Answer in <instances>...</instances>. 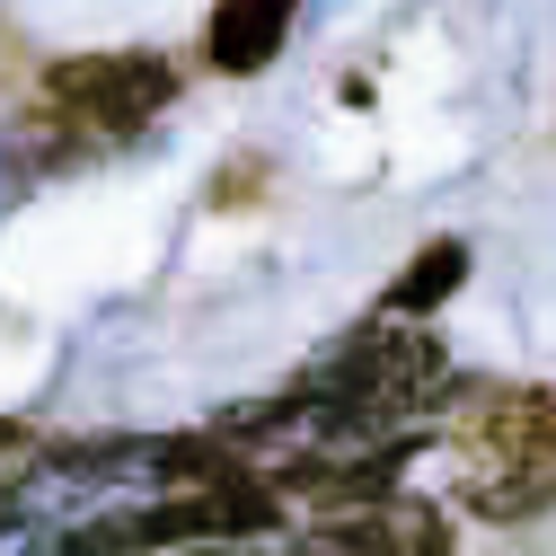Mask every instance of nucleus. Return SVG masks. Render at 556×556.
<instances>
[{
	"instance_id": "obj_2",
	"label": "nucleus",
	"mask_w": 556,
	"mask_h": 556,
	"mask_svg": "<svg viewBox=\"0 0 556 556\" xmlns=\"http://www.w3.org/2000/svg\"><path fill=\"white\" fill-rule=\"evenodd\" d=\"M477 442H485V459H504L495 477H477V513L485 521H513V513L556 504V389L485 397Z\"/></svg>"
},
{
	"instance_id": "obj_6",
	"label": "nucleus",
	"mask_w": 556,
	"mask_h": 556,
	"mask_svg": "<svg viewBox=\"0 0 556 556\" xmlns=\"http://www.w3.org/2000/svg\"><path fill=\"white\" fill-rule=\"evenodd\" d=\"M459 283H468V248H459V239H433V248L380 292V309H389V318H425V309H442Z\"/></svg>"
},
{
	"instance_id": "obj_1",
	"label": "nucleus",
	"mask_w": 556,
	"mask_h": 556,
	"mask_svg": "<svg viewBox=\"0 0 556 556\" xmlns=\"http://www.w3.org/2000/svg\"><path fill=\"white\" fill-rule=\"evenodd\" d=\"M442 344L415 327V318H371L363 336H344L336 354L292 389L301 397V425H318V433H380V425H397V415H415V406H433L442 397Z\"/></svg>"
},
{
	"instance_id": "obj_3",
	"label": "nucleus",
	"mask_w": 556,
	"mask_h": 556,
	"mask_svg": "<svg viewBox=\"0 0 556 556\" xmlns=\"http://www.w3.org/2000/svg\"><path fill=\"white\" fill-rule=\"evenodd\" d=\"M45 98L72 115L80 132L124 142V132H142L177 98V72L160 53H80V62H53V72H45Z\"/></svg>"
},
{
	"instance_id": "obj_5",
	"label": "nucleus",
	"mask_w": 556,
	"mask_h": 556,
	"mask_svg": "<svg viewBox=\"0 0 556 556\" xmlns=\"http://www.w3.org/2000/svg\"><path fill=\"white\" fill-rule=\"evenodd\" d=\"M292 10L301 0H222L213 27H203V45H213L222 72H265V62L283 53V36H292Z\"/></svg>"
},
{
	"instance_id": "obj_4",
	"label": "nucleus",
	"mask_w": 556,
	"mask_h": 556,
	"mask_svg": "<svg viewBox=\"0 0 556 556\" xmlns=\"http://www.w3.org/2000/svg\"><path fill=\"white\" fill-rule=\"evenodd\" d=\"M309 547H318V556H442L451 530H442L433 504H397L389 485H380V495L336 504V513L309 530Z\"/></svg>"
}]
</instances>
